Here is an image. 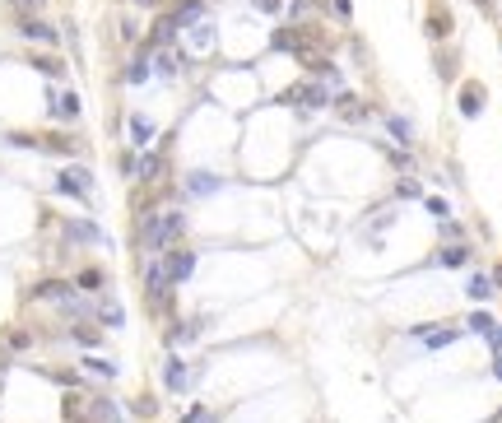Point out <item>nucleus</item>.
Here are the masks:
<instances>
[{
	"instance_id": "f257e3e1",
	"label": "nucleus",
	"mask_w": 502,
	"mask_h": 423,
	"mask_svg": "<svg viewBox=\"0 0 502 423\" xmlns=\"http://www.w3.org/2000/svg\"><path fill=\"white\" fill-rule=\"evenodd\" d=\"M182 233H187V219L173 209V214H144L135 237H140V247H149V251H168Z\"/></svg>"
},
{
	"instance_id": "f03ea898",
	"label": "nucleus",
	"mask_w": 502,
	"mask_h": 423,
	"mask_svg": "<svg viewBox=\"0 0 502 423\" xmlns=\"http://www.w3.org/2000/svg\"><path fill=\"white\" fill-rule=\"evenodd\" d=\"M144 288H149V307L154 312H173V279L163 275V261L144 270Z\"/></svg>"
},
{
	"instance_id": "7ed1b4c3",
	"label": "nucleus",
	"mask_w": 502,
	"mask_h": 423,
	"mask_svg": "<svg viewBox=\"0 0 502 423\" xmlns=\"http://www.w3.org/2000/svg\"><path fill=\"white\" fill-rule=\"evenodd\" d=\"M279 103H298V107H307V112H321L330 103V94L321 89V79H316V84H298V89L279 94Z\"/></svg>"
},
{
	"instance_id": "20e7f679",
	"label": "nucleus",
	"mask_w": 502,
	"mask_h": 423,
	"mask_svg": "<svg viewBox=\"0 0 502 423\" xmlns=\"http://www.w3.org/2000/svg\"><path fill=\"white\" fill-rule=\"evenodd\" d=\"M19 37H28V42H42V47H56V42H61V33L51 28L47 19H37V15H19Z\"/></svg>"
},
{
	"instance_id": "39448f33",
	"label": "nucleus",
	"mask_w": 502,
	"mask_h": 423,
	"mask_svg": "<svg viewBox=\"0 0 502 423\" xmlns=\"http://www.w3.org/2000/svg\"><path fill=\"white\" fill-rule=\"evenodd\" d=\"M89 187H94V173L89 168H65L56 177V191L61 196H75V200H89Z\"/></svg>"
},
{
	"instance_id": "423d86ee",
	"label": "nucleus",
	"mask_w": 502,
	"mask_h": 423,
	"mask_svg": "<svg viewBox=\"0 0 502 423\" xmlns=\"http://www.w3.org/2000/svg\"><path fill=\"white\" fill-rule=\"evenodd\" d=\"M28 298L33 302H65V298H75V284L70 279H42V284L28 288Z\"/></svg>"
},
{
	"instance_id": "0eeeda50",
	"label": "nucleus",
	"mask_w": 502,
	"mask_h": 423,
	"mask_svg": "<svg viewBox=\"0 0 502 423\" xmlns=\"http://www.w3.org/2000/svg\"><path fill=\"white\" fill-rule=\"evenodd\" d=\"M191 270H196V256H191V251H163V275H168V279L173 284H182V279H191Z\"/></svg>"
},
{
	"instance_id": "6e6552de",
	"label": "nucleus",
	"mask_w": 502,
	"mask_h": 423,
	"mask_svg": "<svg viewBox=\"0 0 502 423\" xmlns=\"http://www.w3.org/2000/svg\"><path fill=\"white\" fill-rule=\"evenodd\" d=\"M414 335H419L428 349H447V345H456V340H460V330H456V326H419Z\"/></svg>"
},
{
	"instance_id": "1a4fd4ad",
	"label": "nucleus",
	"mask_w": 502,
	"mask_h": 423,
	"mask_svg": "<svg viewBox=\"0 0 502 423\" xmlns=\"http://www.w3.org/2000/svg\"><path fill=\"white\" fill-rule=\"evenodd\" d=\"M428 37H433V42L451 37V10H447L442 0H433V10H428Z\"/></svg>"
},
{
	"instance_id": "9d476101",
	"label": "nucleus",
	"mask_w": 502,
	"mask_h": 423,
	"mask_svg": "<svg viewBox=\"0 0 502 423\" xmlns=\"http://www.w3.org/2000/svg\"><path fill=\"white\" fill-rule=\"evenodd\" d=\"M484 84H460V116H479V112H484Z\"/></svg>"
},
{
	"instance_id": "9b49d317",
	"label": "nucleus",
	"mask_w": 502,
	"mask_h": 423,
	"mask_svg": "<svg viewBox=\"0 0 502 423\" xmlns=\"http://www.w3.org/2000/svg\"><path fill=\"white\" fill-rule=\"evenodd\" d=\"M135 177L140 182H158L163 177V149H149L144 158H135Z\"/></svg>"
},
{
	"instance_id": "f8f14e48",
	"label": "nucleus",
	"mask_w": 502,
	"mask_h": 423,
	"mask_svg": "<svg viewBox=\"0 0 502 423\" xmlns=\"http://www.w3.org/2000/svg\"><path fill=\"white\" fill-rule=\"evenodd\" d=\"M47 107H51V116H56V121H75L79 116V98L75 94H47Z\"/></svg>"
},
{
	"instance_id": "ddd939ff",
	"label": "nucleus",
	"mask_w": 502,
	"mask_h": 423,
	"mask_svg": "<svg viewBox=\"0 0 502 423\" xmlns=\"http://www.w3.org/2000/svg\"><path fill=\"white\" fill-rule=\"evenodd\" d=\"M270 51H288V56H298L302 51V28H279L270 37Z\"/></svg>"
},
{
	"instance_id": "4468645a",
	"label": "nucleus",
	"mask_w": 502,
	"mask_h": 423,
	"mask_svg": "<svg viewBox=\"0 0 502 423\" xmlns=\"http://www.w3.org/2000/svg\"><path fill=\"white\" fill-rule=\"evenodd\" d=\"M438 266H447V270L470 266V247H465V242H451V247H442V251H438Z\"/></svg>"
},
{
	"instance_id": "2eb2a0df",
	"label": "nucleus",
	"mask_w": 502,
	"mask_h": 423,
	"mask_svg": "<svg viewBox=\"0 0 502 423\" xmlns=\"http://www.w3.org/2000/svg\"><path fill=\"white\" fill-rule=\"evenodd\" d=\"M28 65H33V70H42L47 79H61L65 75V61H61V56H47V51H33Z\"/></svg>"
},
{
	"instance_id": "dca6fc26",
	"label": "nucleus",
	"mask_w": 502,
	"mask_h": 423,
	"mask_svg": "<svg viewBox=\"0 0 502 423\" xmlns=\"http://www.w3.org/2000/svg\"><path fill=\"white\" fill-rule=\"evenodd\" d=\"M187 363H177V359H168L163 363V386H168V391H187Z\"/></svg>"
},
{
	"instance_id": "f3484780",
	"label": "nucleus",
	"mask_w": 502,
	"mask_h": 423,
	"mask_svg": "<svg viewBox=\"0 0 502 423\" xmlns=\"http://www.w3.org/2000/svg\"><path fill=\"white\" fill-rule=\"evenodd\" d=\"M219 187H223V182H219L214 173H191V177H187V191H191V196H214Z\"/></svg>"
},
{
	"instance_id": "a211bd4d",
	"label": "nucleus",
	"mask_w": 502,
	"mask_h": 423,
	"mask_svg": "<svg viewBox=\"0 0 502 423\" xmlns=\"http://www.w3.org/2000/svg\"><path fill=\"white\" fill-rule=\"evenodd\" d=\"M65 237H70V242H103V233H98L94 223H84V219L65 223Z\"/></svg>"
},
{
	"instance_id": "6ab92c4d",
	"label": "nucleus",
	"mask_w": 502,
	"mask_h": 423,
	"mask_svg": "<svg viewBox=\"0 0 502 423\" xmlns=\"http://www.w3.org/2000/svg\"><path fill=\"white\" fill-rule=\"evenodd\" d=\"M200 19H205V0H187V5L173 15V24L177 28H187V24H200Z\"/></svg>"
},
{
	"instance_id": "aec40b11",
	"label": "nucleus",
	"mask_w": 502,
	"mask_h": 423,
	"mask_svg": "<svg viewBox=\"0 0 502 423\" xmlns=\"http://www.w3.org/2000/svg\"><path fill=\"white\" fill-rule=\"evenodd\" d=\"M154 70H158L163 79H173L177 70H182V61L173 56V47H158V56H154Z\"/></svg>"
},
{
	"instance_id": "412c9836",
	"label": "nucleus",
	"mask_w": 502,
	"mask_h": 423,
	"mask_svg": "<svg viewBox=\"0 0 502 423\" xmlns=\"http://www.w3.org/2000/svg\"><path fill=\"white\" fill-rule=\"evenodd\" d=\"M70 335H75V345H84V349L103 345V330H98V326H89V321H79V326L70 330Z\"/></svg>"
},
{
	"instance_id": "4be33fe9",
	"label": "nucleus",
	"mask_w": 502,
	"mask_h": 423,
	"mask_svg": "<svg viewBox=\"0 0 502 423\" xmlns=\"http://www.w3.org/2000/svg\"><path fill=\"white\" fill-rule=\"evenodd\" d=\"M465 293H470L474 302H484L488 293H493V279H488V275H470V284H465Z\"/></svg>"
},
{
	"instance_id": "5701e85b",
	"label": "nucleus",
	"mask_w": 502,
	"mask_h": 423,
	"mask_svg": "<svg viewBox=\"0 0 502 423\" xmlns=\"http://www.w3.org/2000/svg\"><path fill=\"white\" fill-rule=\"evenodd\" d=\"M89 414H94V423H121V414H116V405H112V400H94V409H89Z\"/></svg>"
},
{
	"instance_id": "b1692460",
	"label": "nucleus",
	"mask_w": 502,
	"mask_h": 423,
	"mask_svg": "<svg viewBox=\"0 0 502 423\" xmlns=\"http://www.w3.org/2000/svg\"><path fill=\"white\" fill-rule=\"evenodd\" d=\"M94 312H98V321H103V326H121V321H125V312L116 307V302H98Z\"/></svg>"
},
{
	"instance_id": "393cba45",
	"label": "nucleus",
	"mask_w": 502,
	"mask_h": 423,
	"mask_svg": "<svg viewBox=\"0 0 502 423\" xmlns=\"http://www.w3.org/2000/svg\"><path fill=\"white\" fill-rule=\"evenodd\" d=\"M340 116L345 121H367V107H363L358 98H340Z\"/></svg>"
},
{
	"instance_id": "a878e982",
	"label": "nucleus",
	"mask_w": 502,
	"mask_h": 423,
	"mask_svg": "<svg viewBox=\"0 0 502 423\" xmlns=\"http://www.w3.org/2000/svg\"><path fill=\"white\" fill-rule=\"evenodd\" d=\"M42 154H75V140H70V135H47V140H42Z\"/></svg>"
},
{
	"instance_id": "bb28decb",
	"label": "nucleus",
	"mask_w": 502,
	"mask_h": 423,
	"mask_svg": "<svg viewBox=\"0 0 502 423\" xmlns=\"http://www.w3.org/2000/svg\"><path fill=\"white\" fill-rule=\"evenodd\" d=\"M191 47H196V51H209V47H214V24H200V28L191 33Z\"/></svg>"
},
{
	"instance_id": "cd10ccee",
	"label": "nucleus",
	"mask_w": 502,
	"mask_h": 423,
	"mask_svg": "<svg viewBox=\"0 0 502 423\" xmlns=\"http://www.w3.org/2000/svg\"><path fill=\"white\" fill-rule=\"evenodd\" d=\"M75 288H84V293H98V288H103V270H79Z\"/></svg>"
},
{
	"instance_id": "c85d7f7f",
	"label": "nucleus",
	"mask_w": 502,
	"mask_h": 423,
	"mask_svg": "<svg viewBox=\"0 0 502 423\" xmlns=\"http://www.w3.org/2000/svg\"><path fill=\"white\" fill-rule=\"evenodd\" d=\"M144 79H149V61H144V56H135V61L125 65V84H144Z\"/></svg>"
},
{
	"instance_id": "c756f323",
	"label": "nucleus",
	"mask_w": 502,
	"mask_h": 423,
	"mask_svg": "<svg viewBox=\"0 0 502 423\" xmlns=\"http://www.w3.org/2000/svg\"><path fill=\"white\" fill-rule=\"evenodd\" d=\"M149 135H154V126L144 121V116H130V140H135V144H144Z\"/></svg>"
},
{
	"instance_id": "7c9ffc66",
	"label": "nucleus",
	"mask_w": 502,
	"mask_h": 423,
	"mask_svg": "<svg viewBox=\"0 0 502 423\" xmlns=\"http://www.w3.org/2000/svg\"><path fill=\"white\" fill-rule=\"evenodd\" d=\"M84 372H98V377H116V368H112L107 359H84Z\"/></svg>"
},
{
	"instance_id": "2f4dec72",
	"label": "nucleus",
	"mask_w": 502,
	"mask_h": 423,
	"mask_svg": "<svg viewBox=\"0 0 502 423\" xmlns=\"http://www.w3.org/2000/svg\"><path fill=\"white\" fill-rule=\"evenodd\" d=\"M47 377L56 381V386H79V377H75V372H65V368H47Z\"/></svg>"
},
{
	"instance_id": "473e14b6",
	"label": "nucleus",
	"mask_w": 502,
	"mask_h": 423,
	"mask_svg": "<svg viewBox=\"0 0 502 423\" xmlns=\"http://www.w3.org/2000/svg\"><path fill=\"white\" fill-rule=\"evenodd\" d=\"M386 126H391V135L400 144H409V121H400V116H386Z\"/></svg>"
},
{
	"instance_id": "72a5a7b5",
	"label": "nucleus",
	"mask_w": 502,
	"mask_h": 423,
	"mask_svg": "<svg viewBox=\"0 0 502 423\" xmlns=\"http://www.w3.org/2000/svg\"><path fill=\"white\" fill-rule=\"evenodd\" d=\"M493 326H498V321H493L488 312H474V316H470V330H479V335H488Z\"/></svg>"
},
{
	"instance_id": "f704fd0d",
	"label": "nucleus",
	"mask_w": 502,
	"mask_h": 423,
	"mask_svg": "<svg viewBox=\"0 0 502 423\" xmlns=\"http://www.w3.org/2000/svg\"><path fill=\"white\" fill-rule=\"evenodd\" d=\"M5 345H10V349H28L33 335H28V330H10V335H5Z\"/></svg>"
},
{
	"instance_id": "c9c22d12",
	"label": "nucleus",
	"mask_w": 502,
	"mask_h": 423,
	"mask_svg": "<svg viewBox=\"0 0 502 423\" xmlns=\"http://www.w3.org/2000/svg\"><path fill=\"white\" fill-rule=\"evenodd\" d=\"M19 15H37V10H47V0H10Z\"/></svg>"
},
{
	"instance_id": "e433bc0d",
	"label": "nucleus",
	"mask_w": 502,
	"mask_h": 423,
	"mask_svg": "<svg viewBox=\"0 0 502 423\" xmlns=\"http://www.w3.org/2000/svg\"><path fill=\"white\" fill-rule=\"evenodd\" d=\"M135 414H140V419H154V414H158L154 395H140V405H135Z\"/></svg>"
},
{
	"instance_id": "4c0bfd02",
	"label": "nucleus",
	"mask_w": 502,
	"mask_h": 423,
	"mask_svg": "<svg viewBox=\"0 0 502 423\" xmlns=\"http://www.w3.org/2000/svg\"><path fill=\"white\" fill-rule=\"evenodd\" d=\"M442 237H447V242H460L465 233H460V223L456 219H442Z\"/></svg>"
},
{
	"instance_id": "58836bf2",
	"label": "nucleus",
	"mask_w": 502,
	"mask_h": 423,
	"mask_svg": "<svg viewBox=\"0 0 502 423\" xmlns=\"http://www.w3.org/2000/svg\"><path fill=\"white\" fill-rule=\"evenodd\" d=\"M116 168H121V173H125V177H130V173H135V154H130V149H125V154H121V158H116Z\"/></svg>"
},
{
	"instance_id": "ea45409f",
	"label": "nucleus",
	"mask_w": 502,
	"mask_h": 423,
	"mask_svg": "<svg viewBox=\"0 0 502 423\" xmlns=\"http://www.w3.org/2000/svg\"><path fill=\"white\" fill-rule=\"evenodd\" d=\"M428 214H442V219H447V200H438V196H428Z\"/></svg>"
},
{
	"instance_id": "a19ab883",
	"label": "nucleus",
	"mask_w": 502,
	"mask_h": 423,
	"mask_svg": "<svg viewBox=\"0 0 502 423\" xmlns=\"http://www.w3.org/2000/svg\"><path fill=\"white\" fill-rule=\"evenodd\" d=\"M395 191H400L405 200H419V182H400V187H395Z\"/></svg>"
},
{
	"instance_id": "79ce46f5",
	"label": "nucleus",
	"mask_w": 502,
	"mask_h": 423,
	"mask_svg": "<svg viewBox=\"0 0 502 423\" xmlns=\"http://www.w3.org/2000/svg\"><path fill=\"white\" fill-rule=\"evenodd\" d=\"M438 70H442V79H451V70H456V56H438Z\"/></svg>"
},
{
	"instance_id": "37998d69",
	"label": "nucleus",
	"mask_w": 502,
	"mask_h": 423,
	"mask_svg": "<svg viewBox=\"0 0 502 423\" xmlns=\"http://www.w3.org/2000/svg\"><path fill=\"white\" fill-rule=\"evenodd\" d=\"M391 163H395V168H414V158L400 154V149H391Z\"/></svg>"
},
{
	"instance_id": "c03bdc74",
	"label": "nucleus",
	"mask_w": 502,
	"mask_h": 423,
	"mask_svg": "<svg viewBox=\"0 0 502 423\" xmlns=\"http://www.w3.org/2000/svg\"><path fill=\"white\" fill-rule=\"evenodd\" d=\"M488 345H493V354H502V326L488 330Z\"/></svg>"
},
{
	"instance_id": "a18cd8bd",
	"label": "nucleus",
	"mask_w": 502,
	"mask_h": 423,
	"mask_svg": "<svg viewBox=\"0 0 502 423\" xmlns=\"http://www.w3.org/2000/svg\"><path fill=\"white\" fill-rule=\"evenodd\" d=\"M256 10L261 15H279V0H256Z\"/></svg>"
},
{
	"instance_id": "49530a36",
	"label": "nucleus",
	"mask_w": 502,
	"mask_h": 423,
	"mask_svg": "<svg viewBox=\"0 0 502 423\" xmlns=\"http://www.w3.org/2000/svg\"><path fill=\"white\" fill-rule=\"evenodd\" d=\"M200 414H209V409H205V405H191L187 414H182V423H196V419H200Z\"/></svg>"
},
{
	"instance_id": "de8ad7c7",
	"label": "nucleus",
	"mask_w": 502,
	"mask_h": 423,
	"mask_svg": "<svg viewBox=\"0 0 502 423\" xmlns=\"http://www.w3.org/2000/svg\"><path fill=\"white\" fill-rule=\"evenodd\" d=\"M335 10H340V15L349 19V15H354V0H335Z\"/></svg>"
},
{
	"instance_id": "09e8293b",
	"label": "nucleus",
	"mask_w": 502,
	"mask_h": 423,
	"mask_svg": "<svg viewBox=\"0 0 502 423\" xmlns=\"http://www.w3.org/2000/svg\"><path fill=\"white\" fill-rule=\"evenodd\" d=\"M493 377H498V381H502V354H498V359H493Z\"/></svg>"
},
{
	"instance_id": "8fccbe9b",
	"label": "nucleus",
	"mask_w": 502,
	"mask_h": 423,
	"mask_svg": "<svg viewBox=\"0 0 502 423\" xmlns=\"http://www.w3.org/2000/svg\"><path fill=\"white\" fill-rule=\"evenodd\" d=\"M130 5H140V10H154L158 0H130Z\"/></svg>"
},
{
	"instance_id": "3c124183",
	"label": "nucleus",
	"mask_w": 502,
	"mask_h": 423,
	"mask_svg": "<svg viewBox=\"0 0 502 423\" xmlns=\"http://www.w3.org/2000/svg\"><path fill=\"white\" fill-rule=\"evenodd\" d=\"M196 423H219V419H214V414H200V419H196Z\"/></svg>"
},
{
	"instance_id": "603ef678",
	"label": "nucleus",
	"mask_w": 502,
	"mask_h": 423,
	"mask_svg": "<svg viewBox=\"0 0 502 423\" xmlns=\"http://www.w3.org/2000/svg\"><path fill=\"white\" fill-rule=\"evenodd\" d=\"M474 5H479V10H488V0H474Z\"/></svg>"
},
{
	"instance_id": "864d4df0",
	"label": "nucleus",
	"mask_w": 502,
	"mask_h": 423,
	"mask_svg": "<svg viewBox=\"0 0 502 423\" xmlns=\"http://www.w3.org/2000/svg\"><path fill=\"white\" fill-rule=\"evenodd\" d=\"M498 423H502V414H498Z\"/></svg>"
}]
</instances>
